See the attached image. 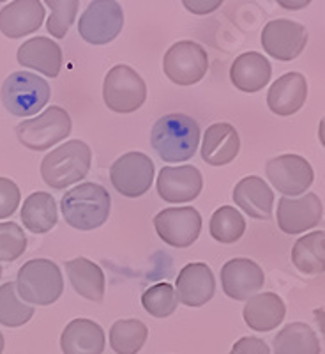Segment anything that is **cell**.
Here are the masks:
<instances>
[{"instance_id":"obj_32","label":"cell","mask_w":325,"mask_h":354,"mask_svg":"<svg viewBox=\"0 0 325 354\" xmlns=\"http://www.w3.org/2000/svg\"><path fill=\"white\" fill-rule=\"evenodd\" d=\"M210 236L223 245L239 241L246 232V220L232 205H223L210 218Z\"/></svg>"},{"instance_id":"obj_38","label":"cell","mask_w":325,"mask_h":354,"mask_svg":"<svg viewBox=\"0 0 325 354\" xmlns=\"http://www.w3.org/2000/svg\"><path fill=\"white\" fill-rule=\"evenodd\" d=\"M225 0H182L184 8L193 15L204 17V15H210V12L217 11L223 6Z\"/></svg>"},{"instance_id":"obj_18","label":"cell","mask_w":325,"mask_h":354,"mask_svg":"<svg viewBox=\"0 0 325 354\" xmlns=\"http://www.w3.org/2000/svg\"><path fill=\"white\" fill-rule=\"evenodd\" d=\"M44 21V8L39 0H14L0 11V32L11 39L39 30Z\"/></svg>"},{"instance_id":"obj_30","label":"cell","mask_w":325,"mask_h":354,"mask_svg":"<svg viewBox=\"0 0 325 354\" xmlns=\"http://www.w3.org/2000/svg\"><path fill=\"white\" fill-rule=\"evenodd\" d=\"M149 330L138 319L117 321L110 330V346L117 354H138L147 342Z\"/></svg>"},{"instance_id":"obj_39","label":"cell","mask_w":325,"mask_h":354,"mask_svg":"<svg viewBox=\"0 0 325 354\" xmlns=\"http://www.w3.org/2000/svg\"><path fill=\"white\" fill-rule=\"evenodd\" d=\"M276 2L286 11H299L311 4V0H276Z\"/></svg>"},{"instance_id":"obj_6","label":"cell","mask_w":325,"mask_h":354,"mask_svg":"<svg viewBox=\"0 0 325 354\" xmlns=\"http://www.w3.org/2000/svg\"><path fill=\"white\" fill-rule=\"evenodd\" d=\"M72 121L61 106H48L43 113L17 126V138L30 151H46L66 140L71 133Z\"/></svg>"},{"instance_id":"obj_41","label":"cell","mask_w":325,"mask_h":354,"mask_svg":"<svg viewBox=\"0 0 325 354\" xmlns=\"http://www.w3.org/2000/svg\"><path fill=\"white\" fill-rule=\"evenodd\" d=\"M0 278H2V266H0Z\"/></svg>"},{"instance_id":"obj_3","label":"cell","mask_w":325,"mask_h":354,"mask_svg":"<svg viewBox=\"0 0 325 354\" xmlns=\"http://www.w3.org/2000/svg\"><path fill=\"white\" fill-rule=\"evenodd\" d=\"M90 163V147L81 140H69L44 156L41 161V176L50 188L64 189L87 177Z\"/></svg>"},{"instance_id":"obj_27","label":"cell","mask_w":325,"mask_h":354,"mask_svg":"<svg viewBox=\"0 0 325 354\" xmlns=\"http://www.w3.org/2000/svg\"><path fill=\"white\" fill-rule=\"evenodd\" d=\"M59 213H57V202L52 194L36 192L28 195L21 207V221L25 229L32 234H46L57 225Z\"/></svg>"},{"instance_id":"obj_26","label":"cell","mask_w":325,"mask_h":354,"mask_svg":"<svg viewBox=\"0 0 325 354\" xmlns=\"http://www.w3.org/2000/svg\"><path fill=\"white\" fill-rule=\"evenodd\" d=\"M66 273L69 277L72 289L80 294L81 298L90 301H103L105 298V273L96 262L85 257L72 259L66 262Z\"/></svg>"},{"instance_id":"obj_17","label":"cell","mask_w":325,"mask_h":354,"mask_svg":"<svg viewBox=\"0 0 325 354\" xmlns=\"http://www.w3.org/2000/svg\"><path fill=\"white\" fill-rule=\"evenodd\" d=\"M216 292V278L213 270L204 262H191L184 266L177 277L175 296L182 305L197 308L204 306L214 298Z\"/></svg>"},{"instance_id":"obj_1","label":"cell","mask_w":325,"mask_h":354,"mask_svg":"<svg viewBox=\"0 0 325 354\" xmlns=\"http://www.w3.org/2000/svg\"><path fill=\"white\" fill-rule=\"evenodd\" d=\"M150 144L165 163H182L195 156L200 144V126L186 113H168L157 119Z\"/></svg>"},{"instance_id":"obj_23","label":"cell","mask_w":325,"mask_h":354,"mask_svg":"<svg viewBox=\"0 0 325 354\" xmlns=\"http://www.w3.org/2000/svg\"><path fill=\"white\" fill-rule=\"evenodd\" d=\"M270 62L258 52L239 55L230 68V80L241 93L253 94L262 91L270 82Z\"/></svg>"},{"instance_id":"obj_8","label":"cell","mask_w":325,"mask_h":354,"mask_svg":"<svg viewBox=\"0 0 325 354\" xmlns=\"http://www.w3.org/2000/svg\"><path fill=\"white\" fill-rule=\"evenodd\" d=\"M124 11L115 0H92L78 21V34L90 44H108L122 32Z\"/></svg>"},{"instance_id":"obj_10","label":"cell","mask_w":325,"mask_h":354,"mask_svg":"<svg viewBox=\"0 0 325 354\" xmlns=\"http://www.w3.org/2000/svg\"><path fill=\"white\" fill-rule=\"evenodd\" d=\"M110 181L124 197H141L152 186L154 161L144 153L124 154L110 169Z\"/></svg>"},{"instance_id":"obj_33","label":"cell","mask_w":325,"mask_h":354,"mask_svg":"<svg viewBox=\"0 0 325 354\" xmlns=\"http://www.w3.org/2000/svg\"><path fill=\"white\" fill-rule=\"evenodd\" d=\"M141 305L152 317L165 319L175 312L179 301H177L175 289L170 283H156L145 290L141 296Z\"/></svg>"},{"instance_id":"obj_5","label":"cell","mask_w":325,"mask_h":354,"mask_svg":"<svg viewBox=\"0 0 325 354\" xmlns=\"http://www.w3.org/2000/svg\"><path fill=\"white\" fill-rule=\"evenodd\" d=\"M50 85L34 73L14 71L2 84L0 97L9 113L17 117H30L48 105Z\"/></svg>"},{"instance_id":"obj_25","label":"cell","mask_w":325,"mask_h":354,"mask_svg":"<svg viewBox=\"0 0 325 354\" xmlns=\"http://www.w3.org/2000/svg\"><path fill=\"white\" fill-rule=\"evenodd\" d=\"M244 306V322L251 330L260 331H273L283 322L286 314V306L277 294L274 292H260L246 299Z\"/></svg>"},{"instance_id":"obj_14","label":"cell","mask_w":325,"mask_h":354,"mask_svg":"<svg viewBox=\"0 0 325 354\" xmlns=\"http://www.w3.org/2000/svg\"><path fill=\"white\" fill-rule=\"evenodd\" d=\"M324 216V204L315 194L301 198L283 197L277 202V227L288 236L313 229Z\"/></svg>"},{"instance_id":"obj_15","label":"cell","mask_w":325,"mask_h":354,"mask_svg":"<svg viewBox=\"0 0 325 354\" xmlns=\"http://www.w3.org/2000/svg\"><path fill=\"white\" fill-rule=\"evenodd\" d=\"M264 270L251 259H232L221 268V286L228 298L246 301L264 289Z\"/></svg>"},{"instance_id":"obj_28","label":"cell","mask_w":325,"mask_h":354,"mask_svg":"<svg viewBox=\"0 0 325 354\" xmlns=\"http://www.w3.org/2000/svg\"><path fill=\"white\" fill-rule=\"evenodd\" d=\"M292 262L301 273L322 274L325 270V232L306 234L292 248Z\"/></svg>"},{"instance_id":"obj_11","label":"cell","mask_w":325,"mask_h":354,"mask_svg":"<svg viewBox=\"0 0 325 354\" xmlns=\"http://www.w3.org/2000/svg\"><path fill=\"white\" fill-rule=\"evenodd\" d=\"M265 174L274 188L290 198L304 194L315 179L313 167L299 154H282L273 158L265 165Z\"/></svg>"},{"instance_id":"obj_24","label":"cell","mask_w":325,"mask_h":354,"mask_svg":"<svg viewBox=\"0 0 325 354\" xmlns=\"http://www.w3.org/2000/svg\"><path fill=\"white\" fill-rule=\"evenodd\" d=\"M105 346V331L90 319H75L62 331L61 349L64 354H103Z\"/></svg>"},{"instance_id":"obj_4","label":"cell","mask_w":325,"mask_h":354,"mask_svg":"<svg viewBox=\"0 0 325 354\" xmlns=\"http://www.w3.org/2000/svg\"><path fill=\"white\" fill-rule=\"evenodd\" d=\"M17 292L27 305L48 306L64 292L61 268L50 259H32L18 271Z\"/></svg>"},{"instance_id":"obj_31","label":"cell","mask_w":325,"mask_h":354,"mask_svg":"<svg viewBox=\"0 0 325 354\" xmlns=\"http://www.w3.org/2000/svg\"><path fill=\"white\" fill-rule=\"evenodd\" d=\"M34 315V306L21 301L17 292V283L8 282L0 286V324L18 328L27 324Z\"/></svg>"},{"instance_id":"obj_22","label":"cell","mask_w":325,"mask_h":354,"mask_svg":"<svg viewBox=\"0 0 325 354\" xmlns=\"http://www.w3.org/2000/svg\"><path fill=\"white\" fill-rule=\"evenodd\" d=\"M18 62L23 68L36 69L44 77L57 78L62 69V50L50 37H32L18 48Z\"/></svg>"},{"instance_id":"obj_16","label":"cell","mask_w":325,"mask_h":354,"mask_svg":"<svg viewBox=\"0 0 325 354\" xmlns=\"http://www.w3.org/2000/svg\"><path fill=\"white\" fill-rule=\"evenodd\" d=\"M204 188L201 172L193 165L165 167L157 177V194L170 204L193 202Z\"/></svg>"},{"instance_id":"obj_12","label":"cell","mask_w":325,"mask_h":354,"mask_svg":"<svg viewBox=\"0 0 325 354\" xmlns=\"http://www.w3.org/2000/svg\"><path fill=\"white\" fill-rule=\"evenodd\" d=\"M154 229L166 245L188 248L201 232V216L195 207H168L154 216Z\"/></svg>"},{"instance_id":"obj_9","label":"cell","mask_w":325,"mask_h":354,"mask_svg":"<svg viewBox=\"0 0 325 354\" xmlns=\"http://www.w3.org/2000/svg\"><path fill=\"white\" fill-rule=\"evenodd\" d=\"M163 71L177 85L188 87L201 80L209 71V55L195 41H179L166 50Z\"/></svg>"},{"instance_id":"obj_13","label":"cell","mask_w":325,"mask_h":354,"mask_svg":"<svg viewBox=\"0 0 325 354\" xmlns=\"http://www.w3.org/2000/svg\"><path fill=\"white\" fill-rule=\"evenodd\" d=\"M306 43L308 30L304 25L286 18L269 21L262 30V46L265 53H269L277 61L288 62L297 59L306 48Z\"/></svg>"},{"instance_id":"obj_20","label":"cell","mask_w":325,"mask_h":354,"mask_svg":"<svg viewBox=\"0 0 325 354\" xmlns=\"http://www.w3.org/2000/svg\"><path fill=\"white\" fill-rule=\"evenodd\" d=\"M233 202L253 220H270L274 192L258 176H248L233 188Z\"/></svg>"},{"instance_id":"obj_34","label":"cell","mask_w":325,"mask_h":354,"mask_svg":"<svg viewBox=\"0 0 325 354\" xmlns=\"http://www.w3.org/2000/svg\"><path fill=\"white\" fill-rule=\"evenodd\" d=\"M52 9V17L46 21V28L57 39H64L78 15L80 0H44Z\"/></svg>"},{"instance_id":"obj_35","label":"cell","mask_w":325,"mask_h":354,"mask_svg":"<svg viewBox=\"0 0 325 354\" xmlns=\"http://www.w3.org/2000/svg\"><path fill=\"white\" fill-rule=\"evenodd\" d=\"M27 250V236L14 221L0 223V262H12L20 259Z\"/></svg>"},{"instance_id":"obj_36","label":"cell","mask_w":325,"mask_h":354,"mask_svg":"<svg viewBox=\"0 0 325 354\" xmlns=\"http://www.w3.org/2000/svg\"><path fill=\"white\" fill-rule=\"evenodd\" d=\"M20 201L21 194L17 183L8 177H0V220L17 213Z\"/></svg>"},{"instance_id":"obj_2","label":"cell","mask_w":325,"mask_h":354,"mask_svg":"<svg viewBox=\"0 0 325 354\" xmlns=\"http://www.w3.org/2000/svg\"><path fill=\"white\" fill-rule=\"evenodd\" d=\"M112 197L101 185L83 183L66 192L61 209L68 225L78 230H94L105 225L110 216Z\"/></svg>"},{"instance_id":"obj_29","label":"cell","mask_w":325,"mask_h":354,"mask_svg":"<svg viewBox=\"0 0 325 354\" xmlns=\"http://www.w3.org/2000/svg\"><path fill=\"white\" fill-rule=\"evenodd\" d=\"M274 354H322L320 340L308 324L292 322L274 338Z\"/></svg>"},{"instance_id":"obj_37","label":"cell","mask_w":325,"mask_h":354,"mask_svg":"<svg viewBox=\"0 0 325 354\" xmlns=\"http://www.w3.org/2000/svg\"><path fill=\"white\" fill-rule=\"evenodd\" d=\"M230 354H270V351L262 338L244 337L233 344Z\"/></svg>"},{"instance_id":"obj_40","label":"cell","mask_w":325,"mask_h":354,"mask_svg":"<svg viewBox=\"0 0 325 354\" xmlns=\"http://www.w3.org/2000/svg\"><path fill=\"white\" fill-rule=\"evenodd\" d=\"M2 351H4V335L0 331V354H2Z\"/></svg>"},{"instance_id":"obj_19","label":"cell","mask_w":325,"mask_h":354,"mask_svg":"<svg viewBox=\"0 0 325 354\" xmlns=\"http://www.w3.org/2000/svg\"><path fill=\"white\" fill-rule=\"evenodd\" d=\"M308 97V82L301 73H286L270 85L267 93V106L279 117L297 113Z\"/></svg>"},{"instance_id":"obj_21","label":"cell","mask_w":325,"mask_h":354,"mask_svg":"<svg viewBox=\"0 0 325 354\" xmlns=\"http://www.w3.org/2000/svg\"><path fill=\"white\" fill-rule=\"evenodd\" d=\"M241 151V137L228 122H216L204 133L201 158L213 167L232 163Z\"/></svg>"},{"instance_id":"obj_7","label":"cell","mask_w":325,"mask_h":354,"mask_svg":"<svg viewBox=\"0 0 325 354\" xmlns=\"http://www.w3.org/2000/svg\"><path fill=\"white\" fill-rule=\"evenodd\" d=\"M103 100L112 112L132 113L141 109L147 100V85L135 69L119 64L105 77Z\"/></svg>"},{"instance_id":"obj_42","label":"cell","mask_w":325,"mask_h":354,"mask_svg":"<svg viewBox=\"0 0 325 354\" xmlns=\"http://www.w3.org/2000/svg\"><path fill=\"white\" fill-rule=\"evenodd\" d=\"M0 2H6V0H0Z\"/></svg>"}]
</instances>
